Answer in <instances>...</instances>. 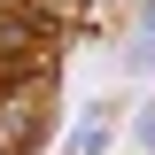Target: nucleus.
Wrapping results in <instances>:
<instances>
[{"instance_id": "1", "label": "nucleus", "mask_w": 155, "mask_h": 155, "mask_svg": "<svg viewBox=\"0 0 155 155\" xmlns=\"http://www.w3.org/2000/svg\"><path fill=\"white\" fill-rule=\"evenodd\" d=\"M0 8H23V16H39V23H54V31H70V23L85 16V0H0Z\"/></svg>"}]
</instances>
